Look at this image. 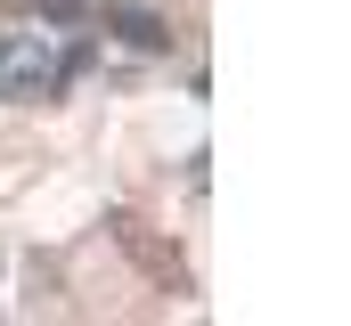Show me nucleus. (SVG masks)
I'll return each mask as SVG.
<instances>
[{"label": "nucleus", "mask_w": 351, "mask_h": 326, "mask_svg": "<svg viewBox=\"0 0 351 326\" xmlns=\"http://www.w3.org/2000/svg\"><path fill=\"white\" fill-rule=\"evenodd\" d=\"M106 33H123L131 49H172V25L156 8H139V0H106Z\"/></svg>", "instance_id": "nucleus-2"}, {"label": "nucleus", "mask_w": 351, "mask_h": 326, "mask_svg": "<svg viewBox=\"0 0 351 326\" xmlns=\"http://www.w3.org/2000/svg\"><path fill=\"white\" fill-rule=\"evenodd\" d=\"M74 82V66H66V49L49 41V33H8L0 41V98L8 106H41V98H58Z\"/></svg>", "instance_id": "nucleus-1"}]
</instances>
